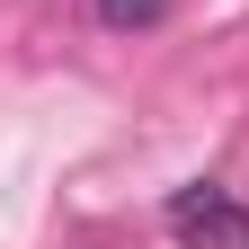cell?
I'll return each instance as SVG.
<instances>
[{
	"label": "cell",
	"instance_id": "obj_1",
	"mask_svg": "<svg viewBox=\"0 0 249 249\" xmlns=\"http://www.w3.org/2000/svg\"><path fill=\"white\" fill-rule=\"evenodd\" d=\"M169 240L178 249H249V205L231 187H178L169 196Z\"/></svg>",
	"mask_w": 249,
	"mask_h": 249
},
{
	"label": "cell",
	"instance_id": "obj_2",
	"mask_svg": "<svg viewBox=\"0 0 249 249\" xmlns=\"http://www.w3.org/2000/svg\"><path fill=\"white\" fill-rule=\"evenodd\" d=\"M98 9H107L116 27H142V18H160V0H98Z\"/></svg>",
	"mask_w": 249,
	"mask_h": 249
}]
</instances>
